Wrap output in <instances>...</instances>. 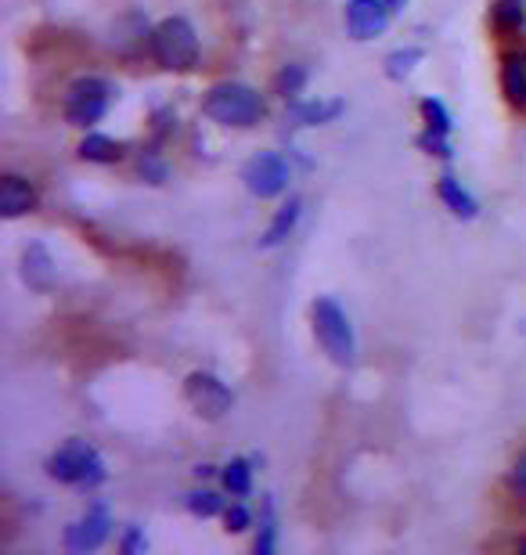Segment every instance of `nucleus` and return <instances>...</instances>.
<instances>
[{
  "label": "nucleus",
  "mask_w": 526,
  "mask_h": 555,
  "mask_svg": "<svg viewBox=\"0 0 526 555\" xmlns=\"http://www.w3.org/2000/svg\"><path fill=\"white\" fill-rule=\"evenodd\" d=\"M206 116L220 127H256L264 119V98L249 83H217L206 94Z\"/></svg>",
  "instance_id": "f257e3e1"
},
{
  "label": "nucleus",
  "mask_w": 526,
  "mask_h": 555,
  "mask_svg": "<svg viewBox=\"0 0 526 555\" xmlns=\"http://www.w3.org/2000/svg\"><path fill=\"white\" fill-rule=\"evenodd\" d=\"M152 54L163 69L188 73L198 65V33L188 18H163L152 29Z\"/></svg>",
  "instance_id": "f03ea898"
},
{
  "label": "nucleus",
  "mask_w": 526,
  "mask_h": 555,
  "mask_svg": "<svg viewBox=\"0 0 526 555\" xmlns=\"http://www.w3.org/2000/svg\"><path fill=\"white\" fill-rule=\"evenodd\" d=\"M310 318H315V336L321 343V350L329 353L335 364H354L357 358V339H354V325L346 318V310L335 304V299L321 296L310 307Z\"/></svg>",
  "instance_id": "7ed1b4c3"
},
{
  "label": "nucleus",
  "mask_w": 526,
  "mask_h": 555,
  "mask_svg": "<svg viewBox=\"0 0 526 555\" xmlns=\"http://www.w3.org/2000/svg\"><path fill=\"white\" fill-rule=\"evenodd\" d=\"M48 476L73 487H98L105 483V462L87 440H65L48 459Z\"/></svg>",
  "instance_id": "20e7f679"
},
{
  "label": "nucleus",
  "mask_w": 526,
  "mask_h": 555,
  "mask_svg": "<svg viewBox=\"0 0 526 555\" xmlns=\"http://www.w3.org/2000/svg\"><path fill=\"white\" fill-rule=\"evenodd\" d=\"M108 102H112V87L105 80L80 76V80L69 83V91H65L62 113L73 127H94L98 119L108 113Z\"/></svg>",
  "instance_id": "39448f33"
},
{
  "label": "nucleus",
  "mask_w": 526,
  "mask_h": 555,
  "mask_svg": "<svg viewBox=\"0 0 526 555\" xmlns=\"http://www.w3.org/2000/svg\"><path fill=\"white\" fill-rule=\"evenodd\" d=\"M184 401L192 404V412L195 415H203L209 422H217L231 412V404H234V397L231 390L223 386L217 375H209V372H192L184 379Z\"/></svg>",
  "instance_id": "423d86ee"
},
{
  "label": "nucleus",
  "mask_w": 526,
  "mask_h": 555,
  "mask_svg": "<svg viewBox=\"0 0 526 555\" xmlns=\"http://www.w3.org/2000/svg\"><path fill=\"white\" fill-rule=\"evenodd\" d=\"M242 181L256 198H274L288 188V163L278 152H256L242 166Z\"/></svg>",
  "instance_id": "0eeeda50"
},
{
  "label": "nucleus",
  "mask_w": 526,
  "mask_h": 555,
  "mask_svg": "<svg viewBox=\"0 0 526 555\" xmlns=\"http://www.w3.org/2000/svg\"><path fill=\"white\" fill-rule=\"evenodd\" d=\"M389 0H346V33L354 40H375L389 26Z\"/></svg>",
  "instance_id": "6e6552de"
},
{
  "label": "nucleus",
  "mask_w": 526,
  "mask_h": 555,
  "mask_svg": "<svg viewBox=\"0 0 526 555\" xmlns=\"http://www.w3.org/2000/svg\"><path fill=\"white\" fill-rule=\"evenodd\" d=\"M108 516L102 505H94L91 513L80 516L76 524L65 527V548L69 552H94L108 541Z\"/></svg>",
  "instance_id": "1a4fd4ad"
},
{
  "label": "nucleus",
  "mask_w": 526,
  "mask_h": 555,
  "mask_svg": "<svg viewBox=\"0 0 526 555\" xmlns=\"http://www.w3.org/2000/svg\"><path fill=\"white\" fill-rule=\"evenodd\" d=\"M33 209H37V188L18 173L0 177V217L15 220L33 214Z\"/></svg>",
  "instance_id": "9d476101"
},
{
  "label": "nucleus",
  "mask_w": 526,
  "mask_h": 555,
  "mask_svg": "<svg viewBox=\"0 0 526 555\" xmlns=\"http://www.w3.org/2000/svg\"><path fill=\"white\" fill-rule=\"evenodd\" d=\"M299 214H304V203H299V198L293 195V198H288V203H285L282 209H278V214H274L271 228L264 231L260 246H267V249H271V246H282V242H285V238L296 231V224H299Z\"/></svg>",
  "instance_id": "9b49d317"
},
{
  "label": "nucleus",
  "mask_w": 526,
  "mask_h": 555,
  "mask_svg": "<svg viewBox=\"0 0 526 555\" xmlns=\"http://www.w3.org/2000/svg\"><path fill=\"white\" fill-rule=\"evenodd\" d=\"M22 274H26V282L33 285V288H51V282H54V263H51V257H48V249L43 246H29L26 253H22Z\"/></svg>",
  "instance_id": "f8f14e48"
},
{
  "label": "nucleus",
  "mask_w": 526,
  "mask_h": 555,
  "mask_svg": "<svg viewBox=\"0 0 526 555\" xmlns=\"http://www.w3.org/2000/svg\"><path fill=\"white\" fill-rule=\"evenodd\" d=\"M436 192H440V203H444L447 209H451L454 217H462V220H473V217H476V198L469 195L465 188L454 181V177H440Z\"/></svg>",
  "instance_id": "ddd939ff"
},
{
  "label": "nucleus",
  "mask_w": 526,
  "mask_h": 555,
  "mask_svg": "<svg viewBox=\"0 0 526 555\" xmlns=\"http://www.w3.org/2000/svg\"><path fill=\"white\" fill-rule=\"evenodd\" d=\"M80 159H87V163H102V166L119 163V159H123V144H119V141H112L108 134H87V138L80 141Z\"/></svg>",
  "instance_id": "4468645a"
},
{
  "label": "nucleus",
  "mask_w": 526,
  "mask_h": 555,
  "mask_svg": "<svg viewBox=\"0 0 526 555\" xmlns=\"http://www.w3.org/2000/svg\"><path fill=\"white\" fill-rule=\"evenodd\" d=\"M501 87L512 105H526V54H512L501 73Z\"/></svg>",
  "instance_id": "2eb2a0df"
},
{
  "label": "nucleus",
  "mask_w": 526,
  "mask_h": 555,
  "mask_svg": "<svg viewBox=\"0 0 526 555\" xmlns=\"http://www.w3.org/2000/svg\"><path fill=\"white\" fill-rule=\"evenodd\" d=\"M339 113H343V102H299L293 108V116L304 127H324V124H332Z\"/></svg>",
  "instance_id": "dca6fc26"
},
{
  "label": "nucleus",
  "mask_w": 526,
  "mask_h": 555,
  "mask_svg": "<svg viewBox=\"0 0 526 555\" xmlns=\"http://www.w3.org/2000/svg\"><path fill=\"white\" fill-rule=\"evenodd\" d=\"M490 18H495L498 29H523L526 22V0H495V8H490Z\"/></svg>",
  "instance_id": "f3484780"
},
{
  "label": "nucleus",
  "mask_w": 526,
  "mask_h": 555,
  "mask_svg": "<svg viewBox=\"0 0 526 555\" xmlns=\"http://www.w3.org/2000/svg\"><path fill=\"white\" fill-rule=\"evenodd\" d=\"M223 476V487H228L231 494H239V498H245L253 491V469H249V462H231L228 469L220 473Z\"/></svg>",
  "instance_id": "a211bd4d"
},
{
  "label": "nucleus",
  "mask_w": 526,
  "mask_h": 555,
  "mask_svg": "<svg viewBox=\"0 0 526 555\" xmlns=\"http://www.w3.org/2000/svg\"><path fill=\"white\" fill-rule=\"evenodd\" d=\"M422 62V48H405V51H394L386 59V76L389 80H405V76L415 69Z\"/></svg>",
  "instance_id": "6ab92c4d"
},
{
  "label": "nucleus",
  "mask_w": 526,
  "mask_h": 555,
  "mask_svg": "<svg viewBox=\"0 0 526 555\" xmlns=\"http://www.w3.org/2000/svg\"><path fill=\"white\" fill-rule=\"evenodd\" d=\"M307 87V69L304 65H285L282 73L274 76V91L282 98H296Z\"/></svg>",
  "instance_id": "aec40b11"
},
{
  "label": "nucleus",
  "mask_w": 526,
  "mask_h": 555,
  "mask_svg": "<svg viewBox=\"0 0 526 555\" xmlns=\"http://www.w3.org/2000/svg\"><path fill=\"white\" fill-rule=\"evenodd\" d=\"M188 513L192 516H220L223 513V498L217 491H195V494H188Z\"/></svg>",
  "instance_id": "412c9836"
},
{
  "label": "nucleus",
  "mask_w": 526,
  "mask_h": 555,
  "mask_svg": "<svg viewBox=\"0 0 526 555\" xmlns=\"http://www.w3.org/2000/svg\"><path fill=\"white\" fill-rule=\"evenodd\" d=\"M422 119L429 130H440V134H451V113L444 108V102H436V98H422Z\"/></svg>",
  "instance_id": "4be33fe9"
},
{
  "label": "nucleus",
  "mask_w": 526,
  "mask_h": 555,
  "mask_svg": "<svg viewBox=\"0 0 526 555\" xmlns=\"http://www.w3.org/2000/svg\"><path fill=\"white\" fill-rule=\"evenodd\" d=\"M419 149L429 152V155H440V159H451V141H447V134H440V130H429L425 127L419 134Z\"/></svg>",
  "instance_id": "5701e85b"
},
{
  "label": "nucleus",
  "mask_w": 526,
  "mask_h": 555,
  "mask_svg": "<svg viewBox=\"0 0 526 555\" xmlns=\"http://www.w3.org/2000/svg\"><path fill=\"white\" fill-rule=\"evenodd\" d=\"M138 173L144 177L149 184H163L166 181V163L159 159V155H141V163H138Z\"/></svg>",
  "instance_id": "b1692460"
},
{
  "label": "nucleus",
  "mask_w": 526,
  "mask_h": 555,
  "mask_svg": "<svg viewBox=\"0 0 526 555\" xmlns=\"http://www.w3.org/2000/svg\"><path fill=\"white\" fill-rule=\"evenodd\" d=\"M223 524H228L231 534H242V530H249L253 524V513L245 505H231L228 513H223Z\"/></svg>",
  "instance_id": "393cba45"
},
{
  "label": "nucleus",
  "mask_w": 526,
  "mask_h": 555,
  "mask_svg": "<svg viewBox=\"0 0 526 555\" xmlns=\"http://www.w3.org/2000/svg\"><path fill=\"white\" fill-rule=\"evenodd\" d=\"M256 552L267 555V552H274V519L271 513L264 516V524H260V538H256Z\"/></svg>",
  "instance_id": "a878e982"
},
{
  "label": "nucleus",
  "mask_w": 526,
  "mask_h": 555,
  "mask_svg": "<svg viewBox=\"0 0 526 555\" xmlns=\"http://www.w3.org/2000/svg\"><path fill=\"white\" fill-rule=\"evenodd\" d=\"M509 487H512V491H516L519 498H526V454H523V459H519L516 465H512V473H509Z\"/></svg>",
  "instance_id": "bb28decb"
},
{
  "label": "nucleus",
  "mask_w": 526,
  "mask_h": 555,
  "mask_svg": "<svg viewBox=\"0 0 526 555\" xmlns=\"http://www.w3.org/2000/svg\"><path fill=\"white\" fill-rule=\"evenodd\" d=\"M119 548L127 552V555H133V552H144V548H149V541H144V534H141L138 527H130V530H127V538H123V545H119Z\"/></svg>",
  "instance_id": "cd10ccee"
},
{
  "label": "nucleus",
  "mask_w": 526,
  "mask_h": 555,
  "mask_svg": "<svg viewBox=\"0 0 526 555\" xmlns=\"http://www.w3.org/2000/svg\"><path fill=\"white\" fill-rule=\"evenodd\" d=\"M389 8H394V11H397V8H405V0H389Z\"/></svg>",
  "instance_id": "c85d7f7f"
},
{
  "label": "nucleus",
  "mask_w": 526,
  "mask_h": 555,
  "mask_svg": "<svg viewBox=\"0 0 526 555\" xmlns=\"http://www.w3.org/2000/svg\"><path fill=\"white\" fill-rule=\"evenodd\" d=\"M523 552H526V541H523Z\"/></svg>",
  "instance_id": "c756f323"
}]
</instances>
